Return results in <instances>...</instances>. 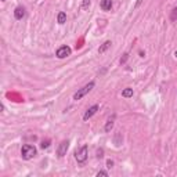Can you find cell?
<instances>
[{
	"label": "cell",
	"instance_id": "cell-3",
	"mask_svg": "<svg viewBox=\"0 0 177 177\" xmlns=\"http://www.w3.org/2000/svg\"><path fill=\"white\" fill-rule=\"evenodd\" d=\"M87 158H89V148H87V145H82V147H80L79 150L75 152L76 162L82 165V163H85L86 161H87Z\"/></svg>",
	"mask_w": 177,
	"mask_h": 177
},
{
	"label": "cell",
	"instance_id": "cell-17",
	"mask_svg": "<svg viewBox=\"0 0 177 177\" xmlns=\"http://www.w3.org/2000/svg\"><path fill=\"white\" fill-rule=\"evenodd\" d=\"M102 156H104V150L100 148V150H97V158L100 159V158H102Z\"/></svg>",
	"mask_w": 177,
	"mask_h": 177
},
{
	"label": "cell",
	"instance_id": "cell-4",
	"mask_svg": "<svg viewBox=\"0 0 177 177\" xmlns=\"http://www.w3.org/2000/svg\"><path fill=\"white\" fill-rule=\"evenodd\" d=\"M71 53H72V50H71L69 46H61V47H58V50L55 51V55H57L60 60H63V58L69 57Z\"/></svg>",
	"mask_w": 177,
	"mask_h": 177
},
{
	"label": "cell",
	"instance_id": "cell-15",
	"mask_svg": "<svg viewBox=\"0 0 177 177\" xmlns=\"http://www.w3.org/2000/svg\"><path fill=\"white\" fill-rule=\"evenodd\" d=\"M170 20L172 21H176L177 20V7H175L172 10V14H170Z\"/></svg>",
	"mask_w": 177,
	"mask_h": 177
},
{
	"label": "cell",
	"instance_id": "cell-11",
	"mask_svg": "<svg viewBox=\"0 0 177 177\" xmlns=\"http://www.w3.org/2000/svg\"><path fill=\"white\" fill-rule=\"evenodd\" d=\"M112 129H114V118H112V119H108L107 123H105V127H104V130L107 133H109Z\"/></svg>",
	"mask_w": 177,
	"mask_h": 177
},
{
	"label": "cell",
	"instance_id": "cell-12",
	"mask_svg": "<svg viewBox=\"0 0 177 177\" xmlns=\"http://www.w3.org/2000/svg\"><path fill=\"white\" fill-rule=\"evenodd\" d=\"M122 97H125V98H132V97H133V89L126 87V89L122 91Z\"/></svg>",
	"mask_w": 177,
	"mask_h": 177
},
{
	"label": "cell",
	"instance_id": "cell-7",
	"mask_svg": "<svg viewBox=\"0 0 177 177\" xmlns=\"http://www.w3.org/2000/svg\"><path fill=\"white\" fill-rule=\"evenodd\" d=\"M14 17H15V20H22V18L25 17V8L18 6V7L14 10Z\"/></svg>",
	"mask_w": 177,
	"mask_h": 177
},
{
	"label": "cell",
	"instance_id": "cell-14",
	"mask_svg": "<svg viewBox=\"0 0 177 177\" xmlns=\"http://www.w3.org/2000/svg\"><path fill=\"white\" fill-rule=\"evenodd\" d=\"M90 4H91V0H83L82 3V10H87L90 7Z\"/></svg>",
	"mask_w": 177,
	"mask_h": 177
},
{
	"label": "cell",
	"instance_id": "cell-13",
	"mask_svg": "<svg viewBox=\"0 0 177 177\" xmlns=\"http://www.w3.org/2000/svg\"><path fill=\"white\" fill-rule=\"evenodd\" d=\"M50 144H51V141H50L49 138H46V140H43V141H42V144H40V148H42V150H46V148L50 147Z\"/></svg>",
	"mask_w": 177,
	"mask_h": 177
},
{
	"label": "cell",
	"instance_id": "cell-10",
	"mask_svg": "<svg viewBox=\"0 0 177 177\" xmlns=\"http://www.w3.org/2000/svg\"><path fill=\"white\" fill-rule=\"evenodd\" d=\"M57 21H58V24H60V25L65 24V22H67V14H65L64 11H60L58 15H57Z\"/></svg>",
	"mask_w": 177,
	"mask_h": 177
},
{
	"label": "cell",
	"instance_id": "cell-20",
	"mask_svg": "<svg viewBox=\"0 0 177 177\" xmlns=\"http://www.w3.org/2000/svg\"><path fill=\"white\" fill-rule=\"evenodd\" d=\"M141 2H142V0H137V3H136V7H138L140 3H141Z\"/></svg>",
	"mask_w": 177,
	"mask_h": 177
},
{
	"label": "cell",
	"instance_id": "cell-16",
	"mask_svg": "<svg viewBox=\"0 0 177 177\" xmlns=\"http://www.w3.org/2000/svg\"><path fill=\"white\" fill-rule=\"evenodd\" d=\"M127 58H129V53H125V54H123V57L120 58V64H125L126 61H127Z\"/></svg>",
	"mask_w": 177,
	"mask_h": 177
},
{
	"label": "cell",
	"instance_id": "cell-2",
	"mask_svg": "<svg viewBox=\"0 0 177 177\" xmlns=\"http://www.w3.org/2000/svg\"><path fill=\"white\" fill-rule=\"evenodd\" d=\"M94 86H95L94 82H89L87 85L83 86L82 89H79V90H77V91L75 93V94H73V100L77 101V100H80V98H83L86 94H87V93H90L93 89H94Z\"/></svg>",
	"mask_w": 177,
	"mask_h": 177
},
{
	"label": "cell",
	"instance_id": "cell-5",
	"mask_svg": "<svg viewBox=\"0 0 177 177\" xmlns=\"http://www.w3.org/2000/svg\"><path fill=\"white\" fill-rule=\"evenodd\" d=\"M68 148H69V141H68V140H64V141H61L60 145H58V148H57V155H58V158L65 156V155H67Z\"/></svg>",
	"mask_w": 177,
	"mask_h": 177
},
{
	"label": "cell",
	"instance_id": "cell-21",
	"mask_svg": "<svg viewBox=\"0 0 177 177\" xmlns=\"http://www.w3.org/2000/svg\"><path fill=\"white\" fill-rule=\"evenodd\" d=\"M175 57H176V58H177V50H176V51H175Z\"/></svg>",
	"mask_w": 177,
	"mask_h": 177
},
{
	"label": "cell",
	"instance_id": "cell-8",
	"mask_svg": "<svg viewBox=\"0 0 177 177\" xmlns=\"http://www.w3.org/2000/svg\"><path fill=\"white\" fill-rule=\"evenodd\" d=\"M100 7L104 11H109L112 8V0H101L100 2Z\"/></svg>",
	"mask_w": 177,
	"mask_h": 177
},
{
	"label": "cell",
	"instance_id": "cell-1",
	"mask_svg": "<svg viewBox=\"0 0 177 177\" xmlns=\"http://www.w3.org/2000/svg\"><path fill=\"white\" fill-rule=\"evenodd\" d=\"M38 155V150H36L35 145H30V144H24L22 148H21V156L22 159L29 161L32 158H35Z\"/></svg>",
	"mask_w": 177,
	"mask_h": 177
},
{
	"label": "cell",
	"instance_id": "cell-18",
	"mask_svg": "<svg viewBox=\"0 0 177 177\" xmlns=\"http://www.w3.org/2000/svg\"><path fill=\"white\" fill-rule=\"evenodd\" d=\"M97 176L98 177H100V176H105V177H107L108 176V172H105V170H100V172L97 173Z\"/></svg>",
	"mask_w": 177,
	"mask_h": 177
},
{
	"label": "cell",
	"instance_id": "cell-22",
	"mask_svg": "<svg viewBox=\"0 0 177 177\" xmlns=\"http://www.w3.org/2000/svg\"><path fill=\"white\" fill-rule=\"evenodd\" d=\"M3 2H4V0H3Z\"/></svg>",
	"mask_w": 177,
	"mask_h": 177
},
{
	"label": "cell",
	"instance_id": "cell-6",
	"mask_svg": "<svg viewBox=\"0 0 177 177\" xmlns=\"http://www.w3.org/2000/svg\"><path fill=\"white\" fill-rule=\"evenodd\" d=\"M98 109H100V107H98L97 104H95V105H93V107H90L89 109L85 112V115H83V120H89L90 118H91V116H94V115L97 114V111H98Z\"/></svg>",
	"mask_w": 177,
	"mask_h": 177
},
{
	"label": "cell",
	"instance_id": "cell-9",
	"mask_svg": "<svg viewBox=\"0 0 177 177\" xmlns=\"http://www.w3.org/2000/svg\"><path fill=\"white\" fill-rule=\"evenodd\" d=\"M111 44H112V42H111V40H107V42H104V43H102V44L100 46V47H98V53H100V54L105 53V51L108 50V49L111 47Z\"/></svg>",
	"mask_w": 177,
	"mask_h": 177
},
{
	"label": "cell",
	"instance_id": "cell-19",
	"mask_svg": "<svg viewBox=\"0 0 177 177\" xmlns=\"http://www.w3.org/2000/svg\"><path fill=\"white\" fill-rule=\"evenodd\" d=\"M112 166H114V161L108 159V161H107V167H112Z\"/></svg>",
	"mask_w": 177,
	"mask_h": 177
}]
</instances>
